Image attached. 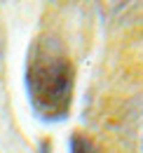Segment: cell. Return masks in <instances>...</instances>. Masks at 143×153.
<instances>
[{
    "instance_id": "3",
    "label": "cell",
    "mask_w": 143,
    "mask_h": 153,
    "mask_svg": "<svg viewBox=\"0 0 143 153\" xmlns=\"http://www.w3.org/2000/svg\"><path fill=\"white\" fill-rule=\"evenodd\" d=\"M0 54H2V40H0Z\"/></svg>"
},
{
    "instance_id": "1",
    "label": "cell",
    "mask_w": 143,
    "mask_h": 153,
    "mask_svg": "<svg viewBox=\"0 0 143 153\" xmlns=\"http://www.w3.org/2000/svg\"><path fill=\"white\" fill-rule=\"evenodd\" d=\"M24 85L28 104L40 120L56 123L63 120L73 104L75 68L56 36H38L26 54Z\"/></svg>"
},
{
    "instance_id": "2",
    "label": "cell",
    "mask_w": 143,
    "mask_h": 153,
    "mask_svg": "<svg viewBox=\"0 0 143 153\" xmlns=\"http://www.w3.org/2000/svg\"><path fill=\"white\" fill-rule=\"evenodd\" d=\"M68 151L71 153H103L101 146H99L91 137H87V134H82V132H73L71 134Z\"/></svg>"
}]
</instances>
